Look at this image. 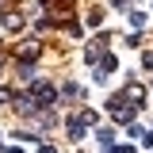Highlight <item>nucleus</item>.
Here are the masks:
<instances>
[{
  "label": "nucleus",
  "instance_id": "nucleus-11",
  "mask_svg": "<svg viewBox=\"0 0 153 153\" xmlns=\"http://www.w3.org/2000/svg\"><path fill=\"white\" fill-rule=\"evenodd\" d=\"M142 65H146V69H153V50H146V54H142Z\"/></svg>",
  "mask_w": 153,
  "mask_h": 153
},
{
  "label": "nucleus",
  "instance_id": "nucleus-9",
  "mask_svg": "<svg viewBox=\"0 0 153 153\" xmlns=\"http://www.w3.org/2000/svg\"><path fill=\"white\" fill-rule=\"evenodd\" d=\"M69 134H73V138H84V123H80L76 115H73V119H69Z\"/></svg>",
  "mask_w": 153,
  "mask_h": 153
},
{
  "label": "nucleus",
  "instance_id": "nucleus-5",
  "mask_svg": "<svg viewBox=\"0 0 153 153\" xmlns=\"http://www.w3.org/2000/svg\"><path fill=\"white\" fill-rule=\"evenodd\" d=\"M38 54H42V46H38V42H23V46H19V57H23V61H35Z\"/></svg>",
  "mask_w": 153,
  "mask_h": 153
},
{
  "label": "nucleus",
  "instance_id": "nucleus-12",
  "mask_svg": "<svg viewBox=\"0 0 153 153\" xmlns=\"http://www.w3.org/2000/svg\"><path fill=\"white\" fill-rule=\"evenodd\" d=\"M8 100H12V92H8V88H0V103H8Z\"/></svg>",
  "mask_w": 153,
  "mask_h": 153
},
{
  "label": "nucleus",
  "instance_id": "nucleus-13",
  "mask_svg": "<svg viewBox=\"0 0 153 153\" xmlns=\"http://www.w3.org/2000/svg\"><path fill=\"white\" fill-rule=\"evenodd\" d=\"M4 153H19V149H4Z\"/></svg>",
  "mask_w": 153,
  "mask_h": 153
},
{
  "label": "nucleus",
  "instance_id": "nucleus-1",
  "mask_svg": "<svg viewBox=\"0 0 153 153\" xmlns=\"http://www.w3.org/2000/svg\"><path fill=\"white\" fill-rule=\"evenodd\" d=\"M57 100V92H54V84H46V80H31V103H35V107H50V103H54Z\"/></svg>",
  "mask_w": 153,
  "mask_h": 153
},
{
  "label": "nucleus",
  "instance_id": "nucleus-8",
  "mask_svg": "<svg viewBox=\"0 0 153 153\" xmlns=\"http://www.w3.org/2000/svg\"><path fill=\"white\" fill-rule=\"evenodd\" d=\"M61 96H65V100H80L84 92H80V84H65V88H61Z\"/></svg>",
  "mask_w": 153,
  "mask_h": 153
},
{
  "label": "nucleus",
  "instance_id": "nucleus-4",
  "mask_svg": "<svg viewBox=\"0 0 153 153\" xmlns=\"http://www.w3.org/2000/svg\"><path fill=\"white\" fill-rule=\"evenodd\" d=\"M123 96H126L130 103H138V107H142V100H146V88H142V84H126V88H123Z\"/></svg>",
  "mask_w": 153,
  "mask_h": 153
},
{
  "label": "nucleus",
  "instance_id": "nucleus-2",
  "mask_svg": "<svg viewBox=\"0 0 153 153\" xmlns=\"http://www.w3.org/2000/svg\"><path fill=\"white\" fill-rule=\"evenodd\" d=\"M107 107H111L115 123H134V103H130V100H126L123 92H115L111 100H107Z\"/></svg>",
  "mask_w": 153,
  "mask_h": 153
},
{
  "label": "nucleus",
  "instance_id": "nucleus-7",
  "mask_svg": "<svg viewBox=\"0 0 153 153\" xmlns=\"http://www.w3.org/2000/svg\"><path fill=\"white\" fill-rule=\"evenodd\" d=\"M146 23H149V16H146L142 8H134V12H130V27H138V31H142Z\"/></svg>",
  "mask_w": 153,
  "mask_h": 153
},
{
  "label": "nucleus",
  "instance_id": "nucleus-3",
  "mask_svg": "<svg viewBox=\"0 0 153 153\" xmlns=\"http://www.w3.org/2000/svg\"><path fill=\"white\" fill-rule=\"evenodd\" d=\"M130 138H138L146 149H153V130H146V126H138V123H130Z\"/></svg>",
  "mask_w": 153,
  "mask_h": 153
},
{
  "label": "nucleus",
  "instance_id": "nucleus-6",
  "mask_svg": "<svg viewBox=\"0 0 153 153\" xmlns=\"http://www.w3.org/2000/svg\"><path fill=\"white\" fill-rule=\"evenodd\" d=\"M96 138H100V146H103V149H107V146H115V130H111V126H100V130H96Z\"/></svg>",
  "mask_w": 153,
  "mask_h": 153
},
{
  "label": "nucleus",
  "instance_id": "nucleus-10",
  "mask_svg": "<svg viewBox=\"0 0 153 153\" xmlns=\"http://www.w3.org/2000/svg\"><path fill=\"white\" fill-rule=\"evenodd\" d=\"M76 119H80V123H84V126H92V123H96V111H92V107H84V111L76 115Z\"/></svg>",
  "mask_w": 153,
  "mask_h": 153
}]
</instances>
